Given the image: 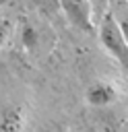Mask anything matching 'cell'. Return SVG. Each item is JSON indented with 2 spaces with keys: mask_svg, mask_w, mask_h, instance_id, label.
<instances>
[{
  "mask_svg": "<svg viewBox=\"0 0 128 132\" xmlns=\"http://www.w3.org/2000/svg\"><path fill=\"white\" fill-rule=\"evenodd\" d=\"M118 27H120V33H122V37H124V41H126V45H128V19L124 16V19L118 23Z\"/></svg>",
  "mask_w": 128,
  "mask_h": 132,
  "instance_id": "obj_7",
  "label": "cell"
},
{
  "mask_svg": "<svg viewBox=\"0 0 128 132\" xmlns=\"http://www.w3.org/2000/svg\"><path fill=\"white\" fill-rule=\"evenodd\" d=\"M21 41H23V47H25V50H29V52L35 50V47H37V41H39L37 29H35L33 25L25 23L23 29H21Z\"/></svg>",
  "mask_w": 128,
  "mask_h": 132,
  "instance_id": "obj_4",
  "label": "cell"
},
{
  "mask_svg": "<svg viewBox=\"0 0 128 132\" xmlns=\"http://www.w3.org/2000/svg\"><path fill=\"white\" fill-rule=\"evenodd\" d=\"M31 2H33V4H41L43 0H31Z\"/></svg>",
  "mask_w": 128,
  "mask_h": 132,
  "instance_id": "obj_9",
  "label": "cell"
},
{
  "mask_svg": "<svg viewBox=\"0 0 128 132\" xmlns=\"http://www.w3.org/2000/svg\"><path fill=\"white\" fill-rule=\"evenodd\" d=\"M116 99V91L107 82H95L87 89V101L95 107H105Z\"/></svg>",
  "mask_w": 128,
  "mask_h": 132,
  "instance_id": "obj_3",
  "label": "cell"
},
{
  "mask_svg": "<svg viewBox=\"0 0 128 132\" xmlns=\"http://www.w3.org/2000/svg\"><path fill=\"white\" fill-rule=\"evenodd\" d=\"M66 16L83 31L93 33V21H91V2L89 0H60Z\"/></svg>",
  "mask_w": 128,
  "mask_h": 132,
  "instance_id": "obj_2",
  "label": "cell"
},
{
  "mask_svg": "<svg viewBox=\"0 0 128 132\" xmlns=\"http://www.w3.org/2000/svg\"><path fill=\"white\" fill-rule=\"evenodd\" d=\"M8 33H10V23H8V21H0V47L4 45Z\"/></svg>",
  "mask_w": 128,
  "mask_h": 132,
  "instance_id": "obj_6",
  "label": "cell"
},
{
  "mask_svg": "<svg viewBox=\"0 0 128 132\" xmlns=\"http://www.w3.org/2000/svg\"><path fill=\"white\" fill-rule=\"evenodd\" d=\"M91 2H93V8H91V10H93L95 14H101L103 8H105V4H107V0H91Z\"/></svg>",
  "mask_w": 128,
  "mask_h": 132,
  "instance_id": "obj_8",
  "label": "cell"
},
{
  "mask_svg": "<svg viewBox=\"0 0 128 132\" xmlns=\"http://www.w3.org/2000/svg\"><path fill=\"white\" fill-rule=\"evenodd\" d=\"M19 126H21V113H19V109L4 111L2 122H0V132H14Z\"/></svg>",
  "mask_w": 128,
  "mask_h": 132,
  "instance_id": "obj_5",
  "label": "cell"
},
{
  "mask_svg": "<svg viewBox=\"0 0 128 132\" xmlns=\"http://www.w3.org/2000/svg\"><path fill=\"white\" fill-rule=\"evenodd\" d=\"M6 2H8V0H0V6H2V4H6Z\"/></svg>",
  "mask_w": 128,
  "mask_h": 132,
  "instance_id": "obj_10",
  "label": "cell"
},
{
  "mask_svg": "<svg viewBox=\"0 0 128 132\" xmlns=\"http://www.w3.org/2000/svg\"><path fill=\"white\" fill-rule=\"evenodd\" d=\"M99 39H101V45L128 70V45H126V41L120 33V27L111 14L103 16L101 27H99Z\"/></svg>",
  "mask_w": 128,
  "mask_h": 132,
  "instance_id": "obj_1",
  "label": "cell"
}]
</instances>
